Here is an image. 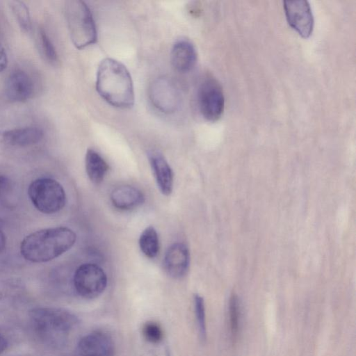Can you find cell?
<instances>
[{"label":"cell","mask_w":356,"mask_h":356,"mask_svg":"<svg viewBox=\"0 0 356 356\" xmlns=\"http://www.w3.org/2000/svg\"><path fill=\"white\" fill-rule=\"evenodd\" d=\"M44 131L38 127H24L8 129L1 134L2 141L12 147H27L39 143Z\"/></svg>","instance_id":"obj_14"},{"label":"cell","mask_w":356,"mask_h":356,"mask_svg":"<svg viewBox=\"0 0 356 356\" xmlns=\"http://www.w3.org/2000/svg\"><path fill=\"white\" fill-rule=\"evenodd\" d=\"M229 324L232 340L235 343L239 330L240 307L236 296L233 295L229 300Z\"/></svg>","instance_id":"obj_21"},{"label":"cell","mask_w":356,"mask_h":356,"mask_svg":"<svg viewBox=\"0 0 356 356\" xmlns=\"http://www.w3.org/2000/svg\"><path fill=\"white\" fill-rule=\"evenodd\" d=\"M38 39L40 49L46 60L51 64H56L58 61V56L56 49L51 40L42 27L39 29Z\"/></svg>","instance_id":"obj_20"},{"label":"cell","mask_w":356,"mask_h":356,"mask_svg":"<svg viewBox=\"0 0 356 356\" xmlns=\"http://www.w3.org/2000/svg\"><path fill=\"white\" fill-rule=\"evenodd\" d=\"M112 338L106 333L95 331L83 337L79 341L76 356H114Z\"/></svg>","instance_id":"obj_10"},{"label":"cell","mask_w":356,"mask_h":356,"mask_svg":"<svg viewBox=\"0 0 356 356\" xmlns=\"http://www.w3.org/2000/svg\"><path fill=\"white\" fill-rule=\"evenodd\" d=\"M197 103L202 115L209 121L215 122L222 115L224 92L214 77L208 76L201 81L197 90Z\"/></svg>","instance_id":"obj_6"},{"label":"cell","mask_w":356,"mask_h":356,"mask_svg":"<svg viewBox=\"0 0 356 356\" xmlns=\"http://www.w3.org/2000/svg\"><path fill=\"white\" fill-rule=\"evenodd\" d=\"M28 195L35 208L44 214L60 211L66 204V194L63 186L56 180L41 177L29 186Z\"/></svg>","instance_id":"obj_5"},{"label":"cell","mask_w":356,"mask_h":356,"mask_svg":"<svg viewBox=\"0 0 356 356\" xmlns=\"http://www.w3.org/2000/svg\"><path fill=\"white\" fill-rule=\"evenodd\" d=\"M6 244V238L4 233L0 229V253L4 250Z\"/></svg>","instance_id":"obj_27"},{"label":"cell","mask_w":356,"mask_h":356,"mask_svg":"<svg viewBox=\"0 0 356 356\" xmlns=\"http://www.w3.org/2000/svg\"><path fill=\"white\" fill-rule=\"evenodd\" d=\"M149 96L152 105L163 113H175L180 104V93L177 85L165 76L159 77L152 83Z\"/></svg>","instance_id":"obj_8"},{"label":"cell","mask_w":356,"mask_h":356,"mask_svg":"<svg viewBox=\"0 0 356 356\" xmlns=\"http://www.w3.org/2000/svg\"><path fill=\"white\" fill-rule=\"evenodd\" d=\"M76 239L74 231L66 227L42 229L24 238L20 244V252L29 261L44 263L68 251Z\"/></svg>","instance_id":"obj_1"},{"label":"cell","mask_w":356,"mask_h":356,"mask_svg":"<svg viewBox=\"0 0 356 356\" xmlns=\"http://www.w3.org/2000/svg\"><path fill=\"white\" fill-rule=\"evenodd\" d=\"M31 328L44 344L60 348L79 323L77 316L63 309L36 307L29 314Z\"/></svg>","instance_id":"obj_3"},{"label":"cell","mask_w":356,"mask_h":356,"mask_svg":"<svg viewBox=\"0 0 356 356\" xmlns=\"http://www.w3.org/2000/svg\"><path fill=\"white\" fill-rule=\"evenodd\" d=\"M190 253L187 246L181 243L172 245L163 258V268L166 273L173 278H181L188 272Z\"/></svg>","instance_id":"obj_12"},{"label":"cell","mask_w":356,"mask_h":356,"mask_svg":"<svg viewBox=\"0 0 356 356\" xmlns=\"http://www.w3.org/2000/svg\"><path fill=\"white\" fill-rule=\"evenodd\" d=\"M9 7L22 31L29 33L31 29V19L29 8L22 1H11Z\"/></svg>","instance_id":"obj_19"},{"label":"cell","mask_w":356,"mask_h":356,"mask_svg":"<svg viewBox=\"0 0 356 356\" xmlns=\"http://www.w3.org/2000/svg\"><path fill=\"white\" fill-rule=\"evenodd\" d=\"M76 292L85 299H94L99 296L107 286V277L98 265L86 263L79 266L73 277Z\"/></svg>","instance_id":"obj_7"},{"label":"cell","mask_w":356,"mask_h":356,"mask_svg":"<svg viewBox=\"0 0 356 356\" xmlns=\"http://www.w3.org/2000/svg\"><path fill=\"white\" fill-rule=\"evenodd\" d=\"M139 246L143 254L149 258H154L159 250V242L156 229L149 226L145 228L139 238Z\"/></svg>","instance_id":"obj_18"},{"label":"cell","mask_w":356,"mask_h":356,"mask_svg":"<svg viewBox=\"0 0 356 356\" xmlns=\"http://www.w3.org/2000/svg\"><path fill=\"white\" fill-rule=\"evenodd\" d=\"M96 90L111 106L129 108L134 104V90L131 74L118 60L106 58L100 63L96 78Z\"/></svg>","instance_id":"obj_2"},{"label":"cell","mask_w":356,"mask_h":356,"mask_svg":"<svg viewBox=\"0 0 356 356\" xmlns=\"http://www.w3.org/2000/svg\"><path fill=\"white\" fill-rule=\"evenodd\" d=\"M86 170L90 180L96 184L101 183L108 170V165L101 155L88 149L85 157Z\"/></svg>","instance_id":"obj_17"},{"label":"cell","mask_w":356,"mask_h":356,"mask_svg":"<svg viewBox=\"0 0 356 356\" xmlns=\"http://www.w3.org/2000/svg\"><path fill=\"white\" fill-rule=\"evenodd\" d=\"M10 186V180L3 175H0V196L3 195Z\"/></svg>","instance_id":"obj_24"},{"label":"cell","mask_w":356,"mask_h":356,"mask_svg":"<svg viewBox=\"0 0 356 356\" xmlns=\"http://www.w3.org/2000/svg\"><path fill=\"white\" fill-rule=\"evenodd\" d=\"M8 63L6 51L0 43V72H3L7 67Z\"/></svg>","instance_id":"obj_25"},{"label":"cell","mask_w":356,"mask_h":356,"mask_svg":"<svg viewBox=\"0 0 356 356\" xmlns=\"http://www.w3.org/2000/svg\"><path fill=\"white\" fill-rule=\"evenodd\" d=\"M149 158L160 191L165 195H169L173 188V172L170 166L159 152L150 153Z\"/></svg>","instance_id":"obj_15"},{"label":"cell","mask_w":356,"mask_h":356,"mask_svg":"<svg viewBox=\"0 0 356 356\" xmlns=\"http://www.w3.org/2000/svg\"><path fill=\"white\" fill-rule=\"evenodd\" d=\"M194 308L200 336L204 340L207 334L205 307L203 298L198 294L194 296Z\"/></svg>","instance_id":"obj_22"},{"label":"cell","mask_w":356,"mask_h":356,"mask_svg":"<svg viewBox=\"0 0 356 356\" xmlns=\"http://www.w3.org/2000/svg\"><path fill=\"white\" fill-rule=\"evenodd\" d=\"M8 347L6 339L0 334V355L3 353Z\"/></svg>","instance_id":"obj_26"},{"label":"cell","mask_w":356,"mask_h":356,"mask_svg":"<svg viewBox=\"0 0 356 356\" xmlns=\"http://www.w3.org/2000/svg\"><path fill=\"white\" fill-rule=\"evenodd\" d=\"M113 205L120 210L134 209L145 201L143 193L136 187L124 185L116 187L111 194Z\"/></svg>","instance_id":"obj_16"},{"label":"cell","mask_w":356,"mask_h":356,"mask_svg":"<svg viewBox=\"0 0 356 356\" xmlns=\"http://www.w3.org/2000/svg\"><path fill=\"white\" fill-rule=\"evenodd\" d=\"M197 51L193 44L186 39L178 40L173 44L170 59L173 67L179 72L191 71L195 65Z\"/></svg>","instance_id":"obj_13"},{"label":"cell","mask_w":356,"mask_h":356,"mask_svg":"<svg viewBox=\"0 0 356 356\" xmlns=\"http://www.w3.org/2000/svg\"><path fill=\"white\" fill-rule=\"evenodd\" d=\"M284 8L289 24L302 37H309L314 29V17L309 2L285 1Z\"/></svg>","instance_id":"obj_9"},{"label":"cell","mask_w":356,"mask_h":356,"mask_svg":"<svg viewBox=\"0 0 356 356\" xmlns=\"http://www.w3.org/2000/svg\"><path fill=\"white\" fill-rule=\"evenodd\" d=\"M142 333L144 338L151 343H159L163 338V332L160 326L156 322H146L142 328Z\"/></svg>","instance_id":"obj_23"},{"label":"cell","mask_w":356,"mask_h":356,"mask_svg":"<svg viewBox=\"0 0 356 356\" xmlns=\"http://www.w3.org/2000/svg\"><path fill=\"white\" fill-rule=\"evenodd\" d=\"M34 92L31 76L22 70H15L8 75L5 85L6 99L13 103H22L30 99Z\"/></svg>","instance_id":"obj_11"},{"label":"cell","mask_w":356,"mask_h":356,"mask_svg":"<svg viewBox=\"0 0 356 356\" xmlns=\"http://www.w3.org/2000/svg\"><path fill=\"white\" fill-rule=\"evenodd\" d=\"M70 36L79 49L94 44L97 39L96 25L87 4L81 0H69L64 6Z\"/></svg>","instance_id":"obj_4"}]
</instances>
